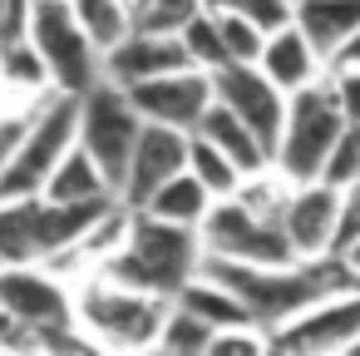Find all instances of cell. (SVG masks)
I'll return each instance as SVG.
<instances>
[{"instance_id":"6da1fadb","label":"cell","mask_w":360,"mask_h":356,"mask_svg":"<svg viewBox=\"0 0 360 356\" xmlns=\"http://www.w3.org/2000/svg\"><path fill=\"white\" fill-rule=\"evenodd\" d=\"M198 267H202V228L168 223V218H153L143 208H134L124 247L104 262V272L114 282L143 287V292L168 297V302L178 297V287L188 277H198Z\"/></svg>"},{"instance_id":"7a4b0ae2","label":"cell","mask_w":360,"mask_h":356,"mask_svg":"<svg viewBox=\"0 0 360 356\" xmlns=\"http://www.w3.org/2000/svg\"><path fill=\"white\" fill-rule=\"evenodd\" d=\"M163 317H168V297H153L143 287L114 282L109 272L84 277V287L75 292V321L99 346H124V351L158 346Z\"/></svg>"},{"instance_id":"3957f363","label":"cell","mask_w":360,"mask_h":356,"mask_svg":"<svg viewBox=\"0 0 360 356\" xmlns=\"http://www.w3.org/2000/svg\"><path fill=\"white\" fill-rule=\"evenodd\" d=\"M340 129H345V114H340V104H335L330 80H311V85L291 90V94H286V124H281L271 168H276L286 183H311V178H321L326 154L335 149Z\"/></svg>"},{"instance_id":"277c9868","label":"cell","mask_w":360,"mask_h":356,"mask_svg":"<svg viewBox=\"0 0 360 356\" xmlns=\"http://www.w3.org/2000/svg\"><path fill=\"white\" fill-rule=\"evenodd\" d=\"M79 144V94H65L55 90L50 99H40L30 109V124L0 173V198H25V193H40L50 168Z\"/></svg>"},{"instance_id":"5b68a950","label":"cell","mask_w":360,"mask_h":356,"mask_svg":"<svg viewBox=\"0 0 360 356\" xmlns=\"http://www.w3.org/2000/svg\"><path fill=\"white\" fill-rule=\"evenodd\" d=\"M0 307L40 331V346H94L89 331L75 321V292L55 277V267L6 262L0 267Z\"/></svg>"},{"instance_id":"8992f818","label":"cell","mask_w":360,"mask_h":356,"mask_svg":"<svg viewBox=\"0 0 360 356\" xmlns=\"http://www.w3.org/2000/svg\"><path fill=\"white\" fill-rule=\"evenodd\" d=\"M25 35H30L35 50L45 55L55 90H65V94H89V90L104 80V50L84 35L79 16L70 11V0H35Z\"/></svg>"},{"instance_id":"52a82bcc","label":"cell","mask_w":360,"mask_h":356,"mask_svg":"<svg viewBox=\"0 0 360 356\" xmlns=\"http://www.w3.org/2000/svg\"><path fill=\"white\" fill-rule=\"evenodd\" d=\"M139 129H143V114L134 109L129 90L99 80L89 94H79V144H84V154L104 168V178H109L114 193H119L124 178H129V159H134Z\"/></svg>"},{"instance_id":"ba28073f","label":"cell","mask_w":360,"mask_h":356,"mask_svg":"<svg viewBox=\"0 0 360 356\" xmlns=\"http://www.w3.org/2000/svg\"><path fill=\"white\" fill-rule=\"evenodd\" d=\"M202 252L212 257H237V262H296V247L281 228V218L257 213L252 203L217 198L202 218Z\"/></svg>"},{"instance_id":"9c48e42d","label":"cell","mask_w":360,"mask_h":356,"mask_svg":"<svg viewBox=\"0 0 360 356\" xmlns=\"http://www.w3.org/2000/svg\"><path fill=\"white\" fill-rule=\"evenodd\" d=\"M212 94L266 144V154H276L281 124H286V90L276 80L262 75V65H222L212 70Z\"/></svg>"},{"instance_id":"30bf717a","label":"cell","mask_w":360,"mask_h":356,"mask_svg":"<svg viewBox=\"0 0 360 356\" xmlns=\"http://www.w3.org/2000/svg\"><path fill=\"white\" fill-rule=\"evenodd\" d=\"M360 336V282L321 297L311 312L271 331V346L281 351H350Z\"/></svg>"},{"instance_id":"8fae6325","label":"cell","mask_w":360,"mask_h":356,"mask_svg":"<svg viewBox=\"0 0 360 356\" xmlns=\"http://www.w3.org/2000/svg\"><path fill=\"white\" fill-rule=\"evenodd\" d=\"M134 109L153 124H173V129H198L202 109L212 104V75L198 70V65H183V70H168V75H153L143 85L129 90Z\"/></svg>"},{"instance_id":"7c38bea8","label":"cell","mask_w":360,"mask_h":356,"mask_svg":"<svg viewBox=\"0 0 360 356\" xmlns=\"http://www.w3.org/2000/svg\"><path fill=\"white\" fill-rule=\"evenodd\" d=\"M188 144H193L188 129H173V124H153V119H143L139 144H134V159H129V178H124L119 198H124L129 208H143L148 193H153L158 183H168L173 173L188 168Z\"/></svg>"},{"instance_id":"4fadbf2b","label":"cell","mask_w":360,"mask_h":356,"mask_svg":"<svg viewBox=\"0 0 360 356\" xmlns=\"http://www.w3.org/2000/svg\"><path fill=\"white\" fill-rule=\"evenodd\" d=\"M281 228H286L296 257H330L335 228H340V188H330L326 178L291 183L286 208H281Z\"/></svg>"},{"instance_id":"5bb4252c","label":"cell","mask_w":360,"mask_h":356,"mask_svg":"<svg viewBox=\"0 0 360 356\" xmlns=\"http://www.w3.org/2000/svg\"><path fill=\"white\" fill-rule=\"evenodd\" d=\"M183 65H188L183 40L168 35V30H143V25H134L119 45L104 50V80L119 85V90H134V85H143L153 75H168V70H183Z\"/></svg>"},{"instance_id":"9a60e30c","label":"cell","mask_w":360,"mask_h":356,"mask_svg":"<svg viewBox=\"0 0 360 356\" xmlns=\"http://www.w3.org/2000/svg\"><path fill=\"white\" fill-rule=\"evenodd\" d=\"M296 30L330 65L360 35V0H296Z\"/></svg>"},{"instance_id":"2e32d148","label":"cell","mask_w":360,"mask_h":356,"mask_svg":"<svg viewBox=\"0 0 360 356\" xmlns=\"http://www.w3.org/2000/svg\"><path fill=\"white\" fill-rule=\"evenodd\" d=\"M257 65H262V75H266V80H276L286 94H291V90H301V85H311V80H321V70H326V60L311 50V40L296 30V20L266 35L262 60H257Z\"/></svg>"},{"instance_id":"e0dca14e","label":"cell","mask_w":360,"mask_h":356,"mask_svg":"<svg viewBox=\"0 0 360 356\" xmlns=\"http://www.w3.org/2000/svg\"><path fill=\"white\" fill-rule=\"evenodd\" d=\"M193 134L212 139V144H217V149H222V154L247 173V178H252V173H262V168H271L266 144H262V139H257V134H252V129H247V124H242V119L217 99V94H212V104L202 109V119H198V129H193Z\"/></svg>"},{"instance_id":"ac0fdd59","label":"cell","mask_w":360,"mask_h":356,"mask_svg":"<svg viewBox=\"0 0 360 356\" xmlns=\"http://www.w3.org/2000/svg\"><path fill=\"white\" fill-rule=\"evenodd\" d=\"M40 193L55 198V203H109V198H119V193L109 188L104 168L84 154V144H75V149L50 168V178H45Z\"/></svg>"},{"instance_id":"d6986e66","label":"cell","mask_w":360,"mask_h":356,"mask_svg":"<svg viewBox=\"0 0 360 356\" xmlns=\"http://www.w3.org/2000/svg\"><path fill=\"white\" fill-rule=\"evenodd\" d=\"M178 307H188L193 317H202L212 331L217 326H247V321H257L252 312H247V302L227 287V282H217V277H207L202 267H198V277H188L183 287H178V297H173Z\"/></svg>"},{"instance_id":"ffe728a7","label":"cell","mask_w":360,"mask_h":356,"mask_svg":"<svg viewBox=\"0 0 360 356\" xmlns=\"http://www.w3.org/2000/svg\"><path fill=\"white\" fill-rule=\"evenodd\" d=\"M217 198L183 168V173H173L168 183H158L153 193H148V203H143V213H153V218H168V223H188V228H202V218H207V208H212Z\"/></svg>"},{"instance_id":"44dd1931","label":"cell","mask_w":360,"mask_h":356,"mask_svg":"<svg viewBox=\"0 0 360 356\" xmlns=\"http://www.w3.org/2000/svg\"><path fill=\"white\" fill-rule=\"evenodd\" d=\"M188 173L212 193V198H232L237 188H242V168L212 144V139H202V134H193V144H188Z\"/></svg>"},{"instance_id":"7402d4cb","label":"cell","mask_w":360,"mask_h":356,"mask_svg":"<svg viewBox=\"0 0 360 356\" xmlns=\"http://www.w3.org/2000/svg\"><path fill=\"white\" fill-rule=\"evenodd\" d=\"M0 85H6V90H25V94L55 90L50 65H45V55L35 50L30 35H20V40H11L6 50H0Z\"/></svg>"},{"instance_id":"603a6c76","label":"cell","mask_w":360,"mask_h":356,"mask_svg":"<svg viewBox=\"0 0 360 356\" xmlns=\"http://www.w3.org/2000/svg\"><path fill=\"white\" fill-rule=\"evenodd\" d=\"M178 40H183V50H188V65H198V70H222V65H232V55H227V45H222V30H217V16L202 6L183 30H178Z\"/></svg>"},{"instance_id":"cb8c5ba5","label":"cell","mask_w":360,"mask_h":356,"mask_svg":"<svg viewBox=\"0 0 360 356\" xmlns=\"http://www.w3.org/2000/svg\"><path fill=\"white\" fill-rule=\"evenodd\" d=\"M70 11L79 16V25H84V35L99 45V50H109V45H119L129 30H134V20H129V11H124V0H70Z\"/></svg>"},{"instance_id":"d4e9b609","label":"cell","mask_w":360,"mask_h":356,"mask_svg":"<svg viewBox=\"0 0 360 356\" xmlns=\"http://www.w3.org/2000/svg\"><path fill=\"white\" fill-rule=\"evenodd\" d=\"M158 346L173 351V356H207V346H212V326H207L202 317H193L188 307L168 302V317H163Z\"/></svg>"},{"instance_id":"484cf974","label":"cell","mask_w":360,"mask_h":356,"mask_svg":"<svg viewBox=\"0 0 360 356\" xmlns=\"http://www.w3.org/2000/svg\"><path fill=\"white\" fill-rule=\"evenodd\" d=\"M212 16H217V30H222V45H227L232 65H257L262 60V45H266V30H257L237 11H212Z\"/></svg>"},{"instance_id":"4316f807","label":"cell","mask_w":360,"mask_h":356,"mask_svg":"<svg viewBox=\"0 0 360 356\" xmlns=\"http://www.w3.org/2000/svg\"><path fill=\"white\" fill-rule=\"evenodd\" d=\"M321 178H326L330 188H350V183H360V124H345V129H340L335 149L326 154Z\"/></svg>"},{"instance_id":"83f0119b","label":"cell","mask_w":360,"mask_h":356,"mask_svg":"<svg viewBox=\"0 0 360 356\" xmlns=\"http://www.w3.org/2000/svg\"><path fill=\"white\" fill-rule=\"evenodd\" d=\"M266 346H271V331L257 326V321H247V326H217L207 356H257Z\"/></svg>"},{"instance_id":"f1b7e54d","label":"cell","mask_w":360,"mask_h":356,"mask_svg":"<svg viewBox=\"0 0 360 356\" xmlns=\"http://www.w3.org/2000/svg\"><path fill=\"white\" fill-rule=\"evenodd\" d=\"M198 11H202V0H153L148 16H143V30H168V35H178Z\"/></svg>"},{"instance_id":"f546056e","label":"cell","mask_w":360,"mask_h":356,"mask_svg":"<svg viewBox=\"0 0 360 356\" xmlns=\"http://www.w3.org/2000/svg\"><path fill=\"white\" fill-rule=\"evenodd\" d=\"M330 90L345 124H360V65H330Z\"/></svg>"},{"instance_id":"4dcf8cb0","label":"cell","mask_w":360,"mask_h":356,"mask_svg":"<svg viewBox=\"0 0 360 356\" xmlns=\"http://www.w3.org/2000/svg\"><path fill=\"white\" fill-rule=\"evenodd\" d=\"M350 238H360V183L340 188V228H335V247L330 252H340Z\"/></svg>"},{"instance_id":"1f68e13d","label":"cell","mask_w":360,"mask_h":356,"mask_svg":"<svg viewBox=\"0 0 360 356\" xmlns=\"http://www.w3.org/2000/svg\"><path fill=\"white\" fill-rule=\"evenodd\" d=\"M25 124H30V109H25V114H0V173H6V164H11V154H15Z\"/></svg>"},{"instance_id":"d6a6232c","label":"cell","mask_w":360,"mask_h":356,"mask_svg":"<svg viewBox=\"0 0 360 356\" xmlns=\"http://www.w3.org/2000/svg\"><path fill=\"white\" fill-rule=\"evenodd\" d=\"M330 257H340V267L350 272V277H360V238H350L340 252H330Z\"/></svg>"},{"instance_id":"836d02e7","label":"cell","mask_w":360,"mask_h":356,"mask_svg":"<svg viewBox=\"0 0 360 356\" xmlns=\"http://www.w3.org/2000/svg\"><path fill=\"white\" fill-rule=\"evenodd\" d=\"M330 65H360V35H355V40H350V45H345V50H340Z\"/></svg>"},{"instance_id":"e575fe53","label":"cell","mask_w":360,"mask_h":356,"mask_svg":"<svg viewBox=\"0 0 360 356\" xmlns=\"http://www.w3.org/2000/svg\"><path fill=\"white\" fill-rule=\"evenodd\" d=\"M148 6H153V0H124V11H129V20H134V25H143Z\"/></svg>"},{"instance_id":"d590c367","label":"cell","mask_w":360,"mask_h":356,"mask_svg":"<svg viewBox=\"0 0 360 356\" xmlns=\"http://www.w3.org/2000/svg\"><path fill=\"white\" fill-rule=\"evenodd\" d=\"M11 45V0H0V50Z\"/></svg>"},{"instance_id":"8d00e7d4","label":"cell","mask_w":360,"mask_h":356,"mask_svg":"<svg viewBox=\"0 0 360 356\" xmlns=\"http://www.w3.org/2000/svg\"><path fill=\"white\" fill-rule=\"evenodd\" d=\"M350 351H355V356H360V336H355V346H350Z\"/></svg>"},{"instance_id":"74e56055","label":"cell","mask_w":360,"mask_h":356,"mask_svg":"<svg viewBox=\"0 0 360 356\" xmlns=\"http://www.w3.org/2000/svg\"><path fill=\"white\" fill-rule=\"evenodd\" d=\"M0 267H6V257H0Z\"/></svg>"}]
</instances>
